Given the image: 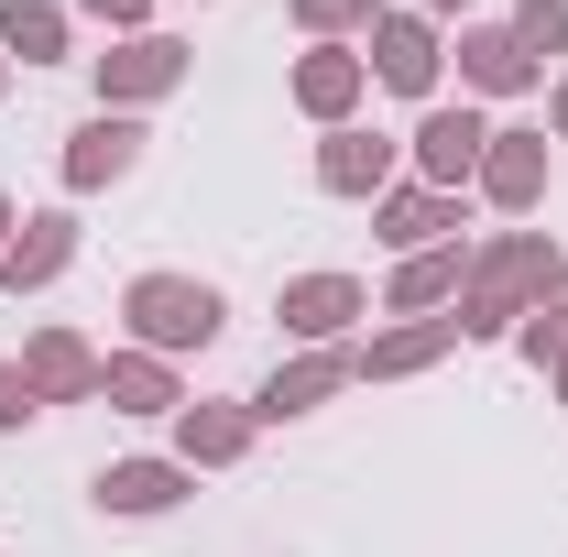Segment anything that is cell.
<instances>
[{
	"label": "cell",
	"instance_id": "1",
	"mask_svg": "<svg viewBox=\"0 0 568 557\" xmlns=\"http://www.w3.org/2000/svg\"><path fill=\"white\" fill-rule=\"evenodd\" d=\"M558 284H568V252L547 241V230H514L493 263L459 284V328H470V340H493V328H514L525 306H547Z\"/></svg>",
	"mask_w": 568,
	"mask_h": 557
},
{
	"label": "cell",
	"instance_id": "2",
	"mask_svg": "<svg viewBox=\"0 0 568 557\" xmlns=\"http://www.w3.org/2000/svg\"><path fill=\"white\" fill-rule=\"evenodd\" d=\"M132 328H142V350H209L219 340V295L186 284V274H142L132 284Z\"/></svg>",
	"mask_w": 568,
	"mask_h": 557
},
{
	"label": "cell",
	"instance_id": "3",
	"mask_svg": "<svg viewBox=\"0 0 568 557\" xmlns=\"http://www.w3.org/2000/svg\"><path fill=\"white\" fill-rule=\"evenodd\" d=\"M339 383H361V350H306V361H284L274 383H263L252 416H306V405H328Z\"/></svg>",
	"mask_w": 568,
	"mask_h": 557
},
{
	"label": "cell",
	"instance_id": "4",
	"mask_svg": "<svg viewBox=\"0 0 568 557\" xmlns=\"http://www.w3.org/2000/svg\"><path fill=\"white\" fill-rule=\"evenodd\" d=\"M481 121H470V110H426V132H416V164H426V186H437V198H448V186H459V175H481Z\"/></svg>",
	"mask_w": 568,
	"mask_h": 557
},
{
	"label": "cell",
	"instance_id": "5",
	"mask_svg": "<svg viewBox=\"0 0 568 557\" xmlns=\"http://www.w3.org/2000/svg\"><path fill=\"white\" fill-rule=\"evenodd\" d=\"M372 67H383V88H405V99H426V88H437V33H426L416 11L372 22Z\"/></svg>",
	"mask_w": 568,
	"mask_h": 557
},
{
	"label": "cell",
	"instance_id": "6",
	"mask_svg": "<svg viewBox=\"0 0 568 557\" xmlns=\"http://www.w3.org/2000/svg\"><path fill=\"white\" fill-rule=\"evenodd\" d=\"M481 186H493V209H536V186H547V132H493L481 142Z\"/></svg>",
	"mask_w": 568,
	"mask_h": 557
},
{
	"label": "cell",
	"instance_id": "7",
	"mask_svg": "<svg viewBox=\"0 0 568 557\" xmlns=\"http://www.w3.org/2000/svg\"><path fill=\"white\" fill-rule=\"evenodd\" d=\"M22 383H33L44 405H77V394H99V350L77 340V328H44L33 361H22Z\"/></svg>",
	"mask_w": 568,
	"mask_h": 557
},
{
	"label": "cell",
	"instance_id": "8",
	"mask_svg": "<svg viewBox=\"0 0 568 557\" xmlns=\"http://www.w3.org/2000/svg\"><path fill=\"white\" fill-rule=\"evenodd\" d=\"M383 175H394V142L383 132H328V153H317L328 198H383Z\"/></svg>",
	"mask_w": 568,
	"mask_h": 557
},
{
	"label": "cell",
	"instance_id": "9",
	"mask_svg": "<svg viewBox=\"0 0 568 557\" xmlns=\"http://www.w3.org/2000/svg\"><path fill=\"white\" fill-rule=\"evenodd\" d=\"M67 252H77V219H22V241L0 252V284H11V295H33V284L67 274Z\"/></svg>",
	"mask_w": 568,
	"mask_h": 557
},
{
	"label": "cell",
	"instance_id": "10",
	"mask_svg": "<svg viewBox=\"0 0 568 557\" xmlns=\"http://www.w3.org/2000/svg\"><path fill=\"white\" fill-rule=\"evenodd\" d=\"M175 77H186V55H175L164 33H142V44H121V55H99V88H110V99H164Z\"/></svg>",
	"mask_w": 568,
	"mask_h": 557
},
{
	"label": "cell",
	"instance_id": "11",
	"mask_svg": "<svg viewBox=\"0 0 568 557\" xmlns=\"http://www.w3.org/2000/svg\"><path fill=\"white\" fill-rule=\"evenodd\" d=\"M361 317V284L351 274H306V284H284V328H306V340H339Z\"/></svg>",
	"mask_w": 568,
	"mask_h": 557
},
{
	"label": "cell",
	"instance_id": "12",
	"mask_svg": "<svg viewBox=\"0 0 568 557\" xmlns=\"http://www.w3.org/2000/svg\"><path fill=\"white\" fill-rule=\"evenodd\" d=\"M99 394H110L121 416H164V405H175V372H164L153 350H121V361H99Z\"/></svg>",
	"mask_w": 568,
	"mask_h": 557
},
{
	"label": "cell",
	"instance_id": "13",
	"mask_svg": "<svg viewBox=\"0 0 568 557\" xmlns=\"http://www.w3.org/2000/svg\"><path fill=\"white\" fill-rule=\"evenodd\" d=\"M132 153H142L132 121H88V132L67 142V186H110V175H132Z\"/></svg>",
	"mask_w": 568,
	"mask_h": 557
},
{
	"label": "cell",
	"instance_id": "14",
	"mask_svg": "<svg viewBox=\"0 0 568 557\" xmlns=\"http://www.w3.org/2000/svg\"><path fill=\"white\" fill-rule=\"evenodd\" d=\"M175 492H186L175 459H121V470H99V503H110V514H164Z\"/></svg>",
	"mask_w": 568,
	"mask_h": 557
},
{
	"label": "cell",
	"instance_id": "15",
	"mask_svg": "<svg viewBox=\"0 0 568 557\" xmlns=\"http://www.w3.org/2000/svg\"><path fill=\"white\" fill-rule=\"evenodd\" d=\"M459 340V317H416V328H394V340H372L361 350V372H426L437 350Z\"/></svg>",
	"mask_w": 568,
	"mask_h": 557
},
{
	"label": "cell",
	"instance_id": "16",
	"mask_svg": "<svg viewBox=\"0 0 568 557\" xmlns=\"http://www.w3.org/2000/svg\"><path fill=\"white\" fill-rule=\"evenodd\" d=\"M295 99H306L317 121H339L361 99V55H306V67H295Z\"/></svg>",
	"mask_w": 568,
	"mask_h": 557
},
{
	"label": "cell",
	"instance_id": "17",
	"mask_svg": "<svg viewBox=\"0 0 568 557\" xmlns=\"http://www.w3.org/2000/svg\"><path fill=\"white\" fill-rule=\"evenodd\" d=\"M459 67H470V88H525V77H536V55H525V44H514V33H470V44H459Z\"/></svg>",
	"mask_w": 568,
	"mask_h": 557
},
{
	"label": "cell",
	"instance_id": "18",
	"mask_svg": "<svg viewBox=\"0 0 568 557\" xmlns=\"http://www.w3.org/2000/svg\"><path fill=\"white\" fill-rule=\"evenodd\" d=\"M448 219H459V198H437V186H405V198H383V241H405V252H416V241H437Z\"/></svg>",
	"mask_w": 568,
	"mask_h": 557
},
{
	"label": "cell",
	"instance_id": "19",
	"mask_svg": "<svg viewBox=\"0 0 568 557\" xmlns=\"http://www.w3.org/2000/svg\"><path fill=\"white\" fill-rule=\"evenodd\" d=\"M252 448V416H230V405H186V459L219 470V459H241Z\"/></svg>",
	"mask_w": 568,
	"mask_h": 557
},
{
	"label": "cell",
	"instance_id": "20",
	"mask_svg": "<svg viewBox=\"0 0 568 557\" xmlns=\"http://www.w3.org/2000/svg\"><path fill=\"white\" fill-rule=\"evenodd\" d=\"M0 44L33 67V55H55V44H67V11H55V0H11V11H0Z\"/></svg>",
	"mask_w": 568,
	"mask_h": 557
},
{
	"label": "cell",
	"instance_id": "21",
	"mask_svg": "<svg viewBox=\"0 0 568 557\" xmlns=\"http://www.w3.org/2000/svg\"><path fill=\"white\" fill-rule=\"evenodd\" d=\"M459 252H416V263H405V274H394V306H448V295H459Z\"/></svg>",
	"mask_w": 568,
	"mask_h": 557
},
{
	"label": "cell",
	"instance_id": "22",
	"mask_svg": "<svg viewBox=\"0 0 568 557\" xmlns=\"http://www.w3.org/2000/svg\"><path fill=\"white\" fill-rule=\"evenodd\" d=\"M503 33H514L525 55H558V44H568V0H525V11H514Z\"/></svg>",
	"mask_w": 568,
	"mask_h": 557
},
{
	"label": "cell",
	"instance_id": "23",
	"mask_svg": "<svg viewBox=\"0 0 568 557\" xmlns=\"http://www.w3.org/2000/svg\"><path fill=\"white\" fill-rule=\"evenodd\" d=\"M525 350L558 372V394H568V306H558V317H536V328H525Z\"/></svg>",
	"mask_w": 568,
	"mask_h": 557
},
{
	"label": "cell",
	"instance_id": "24",
	"mask_svg": "<svg viewBox=\"0 0 568 557\" xmlns=\"http://www.w3.org/2000/svg\"><path fill=\"white\" fill-rule=\"evenodd\" d=\"M306 11V33H351V22H372V0H295Z\"/></svg>",
	"mask_w": 568,
	"mask_h": 557
},
{
	"label": "cell",
	"instance_id": "25",
	"mask_svg": "<svg viewBox=\"0 0 568 557\" xmlns=\"http://www.w3.org/2000/svg\"><path fill=\"white\" fill-rule=\"evenodd\" d=\"M33 405H44V394H33V383H22V372L0 361V426H22V416H33Z\"/></svg>",
	"mask_w": 568,
	"mask_h": 557
},
{
	"label": "cell",
	"instance_id": "26",
	"mask_svg": "<svg viewBox=\"0 0 568 557\" xmlns=\"http://www.w3.org/2000/svg\"><path fill=\"white\" fill-rule=\"evenodd\" d=\"M88 11H99V22H142V0H88Z\"/></svg>",
	"mask_w": 568,
	"mask_h": 557
},
{
	"label": "cell",
	"instance_id": "27",
	"mask_svg": "<svg viewBox=\"0 0 568 557\" xmlns=\"http://www.w3.org/2000/svg\"><path fill=\"white\" fill-rule=\"evenodd\" d=\"M0 252H11V209H0Z\"/></svg>",
	"mask_w": 568,
	"mask_h": 557
},
{
	"label": "cell",
	"instance_id": "28",
	"mask_svg": "<svg viewBox=\"0 0 568 557\" xmlns=\"http://www.w3.org/2000/svg\"><path fill=\"white\" fill-rule=\"evenodd\" d=\"M558 132H568V88H558Z\"/></svg>",
	"mask_w": 568,
	"mask_h": 557
},
{
	"label": "cell",
	"instance_id": "29",
	"mask_svg": "<svg viewBox=\"0 0 568 557\" xmlns=\"http://www.w3.org/2000/svg\"><path fill=\"white\" fill-rule=\"evenodd\" d=\"M426 11H459V0H426Z\"/></svg>",
	"mask_w": 568,
	"mask_h": 557
}]
</instances>
